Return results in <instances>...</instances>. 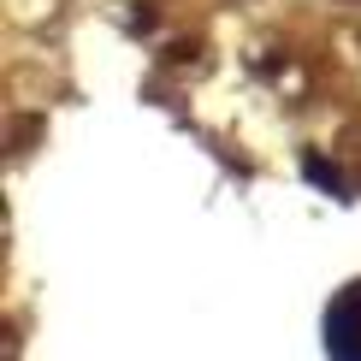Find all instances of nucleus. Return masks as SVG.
<instances>
[{
	"mask_svg": "<svg viewBox=\"0 0 361 361\" xmlns=\"http://www.w3.org/2000/svg\"><path fill=\"white\" fill-rule=\"evenodd\" d=\"M326 355L332 361H361V279L326 302Z\"/></svg>",
	"mask_w": 361,
	"mask_h": 361,
	"instance_id": "nucleus-1",
	"label": "nucleus"
}]
</instances>
